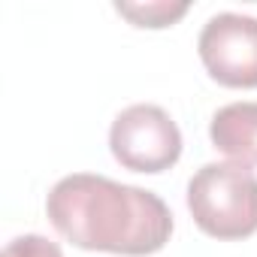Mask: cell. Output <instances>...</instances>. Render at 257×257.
<instances>
[{
	"label": "cell",
	"instance_id": "obj_2",
	"mask_svg": "<svg viewBox=\"0 0 257 257\" xmlns=\"http://www.w3.org/2000/svg\"><path fill=\"white\" fill-rule=\"evenodd\" d=\"M194 224L212 239H248L257 233V176L236 161L206 164L188 182Z\"/></svg>",
	"mask_w": 257,
	"mask_h": 257
},
{
	"label": "cell",
	"instance_id": "obj_3",
	"mask_svg": "<svg viewBox=\"0 0 257 257\" xmlns=\"http://www.w3.org/2000/svg\"><path fill=\"white\" fill-rule=\"evenodd\" d=\"M109 149L124 170L164 173L182 158V134L170 112L155 103H137L115 115Z\"/></svg>",
	"mask_w": 257,
	"mask_h": 257
},
{
	"label": "cell",
	"instance_id": "obj_7",
	"mask_svg": "<svg viewBox=\"0 0 257 257\" xmlns=\"http://www.w3.org/2000/svg\"><path fill=\"white\" fill-rule=\"evenodd\" d=\"M4 257H64V254H61L58 242H49L46 236L28 233V236L13 239V242L4 248Z\"/></svg>",
	"mask_w": 257,
	"mask_h": 257
},
{
	"label": "cell",
	"instance_id": "obj_5",
	"mask_svg": "<svg viewBox=\"0 0 257 257\" xmlns=\"http://www.w3.org/2000/svg\"><path fill=\"white\" fill-rule=\"evenodd\" d=\"M209 137L218 152L236 164H257V103H227L212 115Z\"/></svg>",
	"mask_w": 257,
	"mask_h": 257
},
{
	"label": "cell",
	"instance_id": "obj_1",
	"mask_svg": "<svg viewBox=\"0 0 257 257\" xmlns=\"http://www.w3.org/2000/svg\"><path fill=\"white\" fill-rule=\"evenodd\" d=\"M46 212L52 227L85 251L146 257L173 236V215L158 194L94 173L61 179L46 200Z\"/></svg>",
	"mask_w": 257,
	"mask_h": 257
},
{
	"label": "cell",
	"instance_id": "obj_4",
	"mask_svg": "<svg viewBox=\"0 0 257 257\" xmlns=\"http://www.w3.org/2000/svg\"><path fill=\"white\" fill-rule=\"evenodd\" d=\"M206 73L224 88H257V19L218 13L197 40Z\"/></svg>",
	"mask_w": 257,
	"mask_h": 257
},
{
	"label": "cell",
	"instance_id": "obj_6",
	"mask_svg": "<svg viewBox=\"0 0 257 257\" xmlns=\"http://www.w3.org/2000/svg\"><path fill=\"white\" fill-rule=\"evenodd\" d=\"M191 4H170V0H155V4H115L118 16L134 22L137 28H170L176 25Z\"/></svg>",
	"mask_w": 257,
	"mask_h": 257
}]
</instances>
